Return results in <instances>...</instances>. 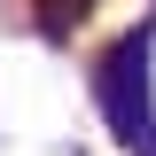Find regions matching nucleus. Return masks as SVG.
<instances>
[{"label": "nucleus", "instance_id": "1", "mask_svg": "<svg viewBox=\"0 0 156 156\" xmlns=\"http://www.w3.org/2000/svg\"><path fill=\"white\" fill-rule=\"evenodd\" d=\"M148 23H133V31L117 39L109 55L94 62V86H101V109H109L117 140H133L140 156H156V125H148Z\"/></svg>", "mask_w": 156, "mask_h": 156}, {"label": "nucleus", "instance_id": "2", "mask_svg": "<svg viewBox=\"0 0 156 156\" xmlns=\"http://www.w3.org/2000/svg\"><path fill=\"white\" fill-rule=\"evenodd\" d=\"M86 16H94V0H39V31L47 39H70Z\"/></svg>", "mask_w": 156, "mask_h": 156}]
</instances>
